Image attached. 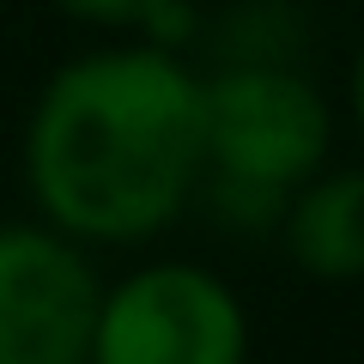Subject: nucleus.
Instances as JSON below:
<instances>
[{"instance_id":"obj_1","label":"nucleus","mask_w":364,"mask_h":364,"mask_svg":"<svg viewBox=\"0 0 364 364\" xmlns=\"http://www.w3.org/2000/svg\"><path fill=\"white\" fill-rule=\"evenodd\" d=\"M31 219L79 249H140L207 188L200 67L158 43H97L37 85L18 134Z\"/></svg>"},{"instance_id":"obj_2","label":"nucleus","mask_w":364,"mask_h":364,"mask_svg":"<svg viewBox=\"0 0 364 364\" xmlns=\"http://www.w3.org/2000/svg\"><path fill=\"white\" fill-rule=\"evenodd\" d=\"M200 134H207V195L261 225H279V207L310 176L334 164V104L310 73L267 55L200 73Z\"/></svg>"},{"instance_id":"obj_3","label":"nucleus","mask_w":364,"mask_h":364,"mask_svg":"<svg viewBox=\"0 0 364 364\" xmlns=\"http://www.w3.org/2000/svg\"><path fill=\"white\" fill-rule=\"evenodd\" d=\"M243 291L200 261H140L104 279L85 364H249Z\"/></svg>"},{"instance_id":"obj_4","label":"nucleus","mask_w":364,"mask_h":364,"mask_svg":"<svg viewBox=\"0 0 364 364\" xmlns=\"http://www.w3.org/2000/svg\"><path fill=\"white\" fill-rule=\"evenodd\" d=\"M104 273L37 219H0V364H85Z\"/></svg>"},{"instance_id":"obj_5","label":"nucleus","mask_w":364,"mask_h":364,"mask_svg":"<svg viewBox=\"0 0 364 364\" xmlns=\"http://www.w3.org/2000/svg\"><path fill=\"white\" fill-rule=\"evenodd\" d=\"M286 261L316 286H358L364 279V158L328 164L279 207L273 225Z\"/></svg>"},{"instance_id":"obj_6","label":"nucleus","mask_w":364,"mask_h":364,"mask_svg":"<svg viewBox=\"0 0 364 364\" xmlns=\"http://www.w3.org/2000/svg\"><path fill=\"white\" fill-rule=\"evenodd\" d=\"M49 6L85 31H104L109 43H158V49L182 55L195 37L188 0H49Z\"/></svg>"},{"instance_id":"obj_7","label":"nucleus","mask_w":364,"mask_h":364,"mask_svg":"<svg viewBox=\"0 0 364 364\" xmlns=\"http://www.w3.org/2000/svg\"><path fill=\"white\" fill-rule=\"evenodd\" d=\"M346 122H352L358 152H364V43L352 49V67H346Z\"/></svg>"}]
</instances>
